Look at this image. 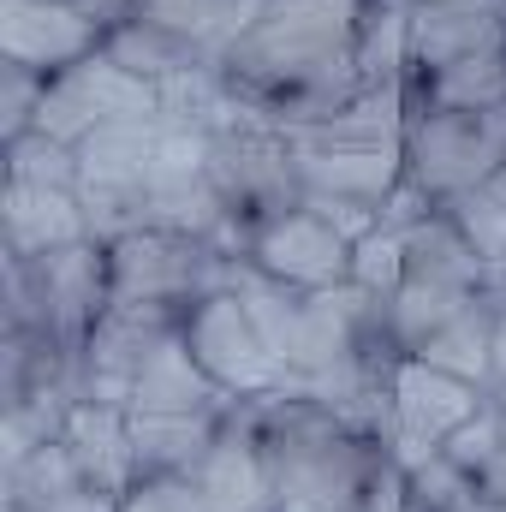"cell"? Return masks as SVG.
<instances>
[{
  "label": "cell",
  "instance_id": "cell-1",
  "mask_svg": "<svg viewBox=\"0 0 506 512\" xmlns=\"http://www.w3.org/2000/svg\"><path fill=\"white\" fill-rule=\"evenodd\" d=\"M370 0H268L245 42L227 54V84L274 126H310L340 114L364 84L358 30Z\"/></svg>",
  "mask_w": 506,
  "mask_h": 512
},
{
  "label": "cell",
  "instance_id": "cell-2",
  "mask_svg": "<svg viewBox=\"0 0 506 512\" xmlns=\"http://www.w3.org/2000/svg\"><path fill=\"white\" fill-rule=\"evenodd\" d=\"M256 435L274 471V512H405V465L393 447L352 429L304 393H268Z\"/></svg>",
  "mask_w": 506,
  "mask_h": 512
},
{
  "label": "cell",
  "instance_id": "cell-3",
  "mask_svg": "<svg viewBox=\"0 0 506 512\" xmlns=\"http://www.w3.org/2000/svg\"><path fill=\"white\" fill-rule=\"evenodd\" d=\"M506 167V108H411L405 102V179L435 203H459Z\"/></svg>",
  "mask_w": 506,
  "mask_h": 512
},
{
  "label": "cell",
  "instance_id": "cell-4",
  "mask_svg": "<svg viewBox=\"0 0 506 512\" xmlns=\"http://www.w3.org/2000/svg\"><path fill=\"white\" fill-rule=\"evenodd\" d=\"M108 262H114V304H161V310H197L227 286L233 268V256L215 251L209 239L161 227L108 245Z\"/></svg>",
  "mask_w": 506,
  "mask_h": 512
},
{
  "label": "cell",
  "instance_id": "cell-5",
  "mask_svg": "<svg viewBox=\"0 0 506 512\" xmlns=\"http://www.w3.org/2000/svg\"><path fill=\"white\" fill-rule=\"evenodd\" d=\"M185 346L203 364V376L233 393V399H268V393H298V376L286 370V358L268 346V334L256 328V316L239 304V292H215L191 310L185 322Z\"/></svg>",
  "mask_w": 506,
  "mask_h": 512
},
{
  "label": "cell",
  "instance_id": "cell-6",
  "mask_svg": "<svg viewBox=\"0 0 506 512\" xmlns=\"http://www.w3.org/2000/svg\"><path fill=\"white\" fill-rule=\"evenodd\" d=\"M209 179L227 197V209L245 221V233H256L262 221L304 203V179H298V161L286 149V131L268 114L251 120V126L209 137Z\"/></svg>",
  "mask_w": 506,
  "mask_h": 512
},
{
  "label": "cell",
  "instance_id": "cell-7",
  "mask_svg": "<svg viewBox=\"0 0 506 512\" xmlns=\"http://www.w3.org/2000/svg\"><path fill=\"white\" fill-rule=\"evenodd\" d=\"M149 114H161L155 84L126 72L102 48V54H90V60H78V66H66V72L48 78L42 108H36V131H48V137H60V143L78 149L90 131L120 126V120H149Z\"/></svg>",
  "mask_w": 506,
  "mask_h": 512
},
{
  "label": "cell",
  "instance_id": "cell-8",
  "mask_svg": "<svg viewBox=\"0 0 506 512\" xmlns=\"http://www.w3.org/2000/svg\"><path fill=\"white\" fill-rule=\"evenodd\" d=\"M489 405V393L465 376H447L423 358H405L393 370V459L411 471L423 459H435L477 411Z\"/></svg>",
  "mask_w": 506,
  "mask_h": 512
},
{
  "label": "cell",
  "instance_id": "cell-9",
  "mask_svg": "<svg viewBox=\"0 0 506 512\" xmlns=\"http://www.w3.org/2000/svg\"><path fill=\"white\" fill-rule=\"evenodd\" d=\"M274 280L298 286V292H328V286H346L352 280V239L340 227H328L310 203L262 221L251 233V251H245Z\"/></svg>",
  "mask_w": 506,
  "mask_h": 512
},
{
  "label": "cell",
  "instance_id": "cell-10",
  "mask_svg": "<svg viewBox=\"0 0 506 512\" xmlns=\"http://www.w3.org/2000/svg\"><path fill=\"white\" fill-rule=\"evenodd\" d=\"M108 30L78 0H0V54L42 78L102 54Z\"/></svg>",
  "mask_w": 506,
  "mask_h": 512
},
{
  "label": "cell",
  "instance_id": "cell-11",
  "mask_svg": "<svg viewBox=\"0 0 506 512\" xmlns=\"http://www.w3.org/2000/svg\"><path fill=\"white\" fill-rule=\"evenodd\" d=\"M191 483L203 489L209 512H274V471H268V453L256 435L251 399H233V411H227L215 447L197 459Z\"/></svg>",
  "mask_w": 506,
  "mask_h": 512
},
{
  "label": "cell",
  "instance_id": "cell-12",
  "mask_svg": "<svg viewBox=\"0 0 506 512\" xmlns=\"http://www.w3.org/2000/svg\"><path fill=\"white\" fill-rule=\"evenodd\" d=\"M268 0H137L131 18L161 30L191 66H227V54L245 42Z\"/></svg>",
  "mask_w": 506,
  "mask_h": 512
},
{
  "label": "cell",
  "instance_id": "cell-13",
  "mask_svg": "<svg viewBox=\"0 0 506 512\" xmlns=\"http://www.w3.org/2000/svg\"><path fill=\"white\" fill-rule=\"evenodd\" d=\"M489 48H506L501 6H411V78L447 72V66H459L471 54H489Z\"/></svg>",
  "mask_w": 506,
  "mask_h": 512
},
{
  "label": "cell",
  "instance_id": "cell-14",
  "mask_svg": "<svg viewBox=\"0 0 506 512\" xmlns=\"http://www.w3.org/2000/svg\"><path fill=\"white\" fill-rule=\"evenodd\" d=\"M84 471V483L96 495H126L137 483V453H131V417L120 405H102V399H78L72 417H66V435H60Z\"/></svg>",
  "mask_w": 506,
  "mask_h": 512
},
{
  "label": "cell",
  "instance_id": "cell-15",
  "mask_svg": "<svg viewBox=\"0 0 506 512\" xmlns=\"http://www.w3.org/2000/svg\"><path fill=\"white\" fill-rule=\"evenodd\" d=\"M227 411L233 405H221V411H126L137 477H191L197 459L215 447Z\"/></svg>",
  "mask_w": 506,
  "mask_h": 512
},
{
  "label": "cell",
  "instance_id": "cell-16",
  "mask_svg": "<svg viewBox=\"0 0 506 512\" xmlns=\"http://www.w3.org/2000/svg\"><path fill=\"white\" fill-rule=\"evenodd\" d=\"M0 221H6V256H48L90 239V215L78 191H54V185H6Z\"/></svg>",
  "mask_w": 506,
  "mask_h": 512
},
{
  "label": "cell",
  "instance_id": "cell-17",
  "mask_svg": "<svg viewBox=\"0 0 506 512\" xmlns=\"http://www.w3.org/2000/svg\"><path fill=\"white\" fill-rule=\"evenodd\" d=\"M221 405H233V393H221L203 376V364L191 358L185 334L167 340L143 364V376L131 382V411H221Z\"/></svg>",
  "mask_w": 506,
  "mask_h": 512
},
{
  "label": "cell",
  "instance_id": "cell-18",
  "mask_svg": "<svg viewBox=\"0 0 506 512\" xmlns=\"http://www.w3.org/2000/svg\"><path fill=\"white\" fill-rule=\"evenodd\" d=\"M405 102L411 108H506V48L471 54L429 78H411Z\"/></svg>",
  "mask_w": 506,
  "mask_h": 512
},
{
  "label": "cell",
  "instance_id": "cell-19",
  "mask_svg": "<svg viewBox=\"0 0 506 512\" xmlns=\"http://www.w3.org/2000/svg\"><path fill=\"white\" fill-rule=\"evenodd\" d=\"M78 489H90V483H84V471H78V459H72V447H66V441H42V447H30L24 459H12V465H6V483H0L6 512L48 507V501L78 495Z\"/></svg>",
  "mask_w": 506,
  "mask_h": 512
},
{
  "label": "cell",
  "instance_id": "cell-20",
  "mask_svg": "<svg viewBox=\"0 0 506 512\" xmlns=\"http://www.w3.org/2000/svg\"><path fill=\"white\" fill-rule=\"evenodd\" d=\"M358 72L364 84H399L411 78V6L405 0H370L358 30Z\"/></svg>",
  "mask_w": 506,
  "mask_h": 512
},
{
  "label": "cell",
  "instance_id": "cell-21",
  "mask_svg": "<svg viewBox=\"0 0 506 512\" xmlns=\"http://www.w3.org/2000/svg\"><path fill=\"white\" fill-rule=\"evenodd\" d=\"M489 352H495V310L477 298L459 322H447L435 340H423L411 358H423V364H435V370H447V376H465V382H489Z\"/></svg>",
  "mask_w": 506,
  "mask_h": 512
},
{
  "label": "cell",
  "instance_id": "cell-22",
  "mask_svg": "<svg viewBox=\"0 0 506 512\" xmlns=\"http://www.w3.org/2000/svg\"><path fill=\"white\" fill-rule=\"evenodd\" d=\"M6 185H54V191H78V149L48 137V131H24L6 143Z\"/></svg>",
  "mask_w": 506,
  "mask_h": 512
},
{
  "label": "cell",
  "instance_id": "cell-23",
  "mask_svg": "<svg viewBox=\"0 0 506 512\" xmlns=\"http://www.w3.org/2000/svg\"><path fill=\"white\" fill-rule=\"evenodd\" d=\"M447 215H453V227L471 239V251L483 256L489 268L506 262V167L489 179V185H477L471 197L447 203Z\"/></svg>",
  "mask_w": 506,
  "mask_h": 512
},
{
  "label": "cell",
  "instance_id": "cell-24",
  "mask_svg": "<svg viewBox=\"0 0 506 512\" xmlns=\"http://www.w3.org/2000/svg\"><path fill=\"white\" fill-rule=\"evenodd\" d=\"M405 495H411V507H417V512H471V507H483L477 477H471V471H459L447 453H435V459L411 465V471H405Z\"/></svg>",
  "mask_w": 506,
  "mask_h": 512
},
{
  "label": "cell",
  "instance_id": "cell-25",
  "mask_svg": "<svg viewBox=\"0 0 506 512\" xmlns=\"http://www.w3.org/2000/svg\"><path fill=\"white\" fill-rule=\"evenodd\" d=\"M399 280H405V233L376 227L370 239L352 245V286H364L370 298L387 304V298L399 292Z\"/></svg>",
  "mask_w": 506,
  "mask_h": 512
},
{
  "label": "cell",
  "instance_id": "cell-26",
  "mask_svg": "<svg viewBox=\"0 0 506 512\" xmlns=\"http://www.w3.org/2000/svg\"><path fill=\"white\" fill-rule=\"evenodd\" d=\"M0 78H6V90H0V131H6V143H12V137L36 131V108H42L48 78L30 72V66H12V60L0 66Z\"/></svg>",
  "mask_w": 506,
  "mask_h": 512
},
{
  "label": "cell",
  "instance_id": "cell-27",
  "mask_svg": "<svg viewBox=\"0 0 506 512\" xmlns=\"http://www.w3.org/2000/svg\"><path fill=\"white\" fill-rule=\"evenodd\" d=\"M120 512H209V507H203V489L191 477H137L120 495Z\"/></svg>",
  "mask_w": 506,
  "mask_h": 512
},
{
  "label": "cell",
  "instance_id": "cell-28",
  "mask_svg": "<svg viewBox=\"0 0 506 512\" xmlns=\"http://www.w3.org/2000/svg\"><path fill=\"white\" fill-rule=\"evenodd\" d=\"M501 417H506L501 405H483V411H477V417H471L447 447H441V453H447L459 471L483 477V465H489V459H495V447H501Z\"/></svg>",
  "mask_w": 506,
  "mask_h": 512
},
{
  "label": "cell",
  "instance_id": "cell-29",
  "mask_svg": "<svg viewBox=\"0 0 506 512\" xmlns=\"http://www.w3.org/2000/svg\"><path fill=\"white\" fill-rule=\"evenodd\" d=\"M483 393H489V405L506 411V310L495 316V352H489V382H483Z\"/></svg>",
  "mask_w": 506,
  "mask_h": 512
},
{
  "label": "cell",
  "instance_id": "cell-30",
  "mask_svg": "<svg viewBox=\"0 0 506 512\" xmlns=\"http://www.w3.org/2000/svg\"><path fill=\"white\" fill-rule=\"evenodd\" d=\"M477 489H483V501H489V507H506V417H501V447H495V459L483 465Z\"/></svg>",
  "mask_w": 506,
  "mask_h": 512
},
{
  "label": "cell",
  "instance_id": "cell-31",
  "mask_svg": "<svg viewBox=\"0 0 506 512\" xmlns=\"http://www.w3.org/2000/svg\"><path fill=\"white\" fill-rule=\"evenodd\" d=\"M30 512H120L114 495H96V489H78L66 501H48V507H30Z\"/></svg>",
  "mask_w": 506,
  "mask_h": 512
},
{
  "label": "cell",
  "instance_id": "cell-32",
  "mask_svg": "<svg viewBox=\"0 0 506 512\" xmlns=\"http://www.w3.org/2000/svg\"><path fill=\"white\" fill-rule=\"evenodd\" d=\"M78 6H84L102 30H114V24H126V18H131V6H137V0H78Z\"/></svg>",
  "mask_w": 506,
  "mask_h": 512
},
{
  "label": "cell",
  "instance_id": "cell-33",
  "mask_svg": "<svg viewBox=\"0 0 506 512\" xmlns=\"http://www.w3.org/2000/svg\"><path fill=\"white\" fill-rule=\"evenodd\" d=\"M411 6H501V0H411Z\"/></svg>",
  "mask_w": 506,
  "mask_h": 512
},
{
  "label": "cell",
  "instance_id": "cell-34",
  "mask_svg": "<svg viewBox=\"0 0 506 512\" xmlns=\"http://www.w3.org/2000/svg\"><path fill=\"white\" fill-rule=\"evenodd\" d=\"M501 12H506V0H501Z\"/></svg>",
  "mask_w": 506,
  "mask_h": 512
},
{
  "label": "cell",
  "instance_id": "cell-35",
  "mask_svg": "<svg viewBox=\"0 0 506 512\" xmlns=\"http://www.w3.org/2000/svg\"><path fill=\"white\" fill-rule=\"evenodd\" d=\"M405 512H417V507H405Z\"/></svg>",
  "mask_w": 506,
  "mask_h": 512
},
{
  "label": "cell",
  "instance_id": "cell-36",
  "mask_svg": "<svg viewBox=\"0 0 506 512\" xmlns=\"http://www.w3.org/2000/svg\"><path fill=\"white\" fill-rule=\"evenodd\" d=\"M495 512H506V507H495Z\"/></svg>",
  "mask_w": 506,
  "mask_h": 512
}]
</instances>
